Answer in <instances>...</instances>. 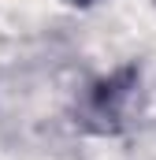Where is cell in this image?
<instances>
[{
  "label": "cell",
  "instance_id": "1",
  "mask_svg": "<svg viewBox=\"0 0 156 160\" xmlns=\"http://www.w3.org/2000/svg\"><path fill=\"white\" fill-rule=\"evenodd\" d=\"M71 4H82V8H85V4H97V0H71Z\"/></svg>",
  "mask_w": 156,
  "mask_h": 160
}]
</instances>
